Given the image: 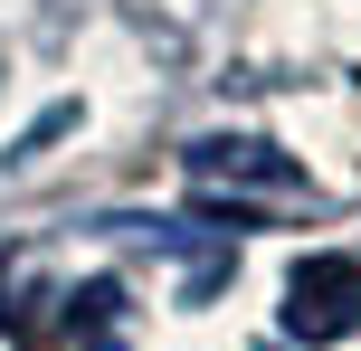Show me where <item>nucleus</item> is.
<instances>
[{
    "instance_id": "f257e3e1",
    "label": "nucleus",
    "mask_w": 361,
    "mask_h": 351,
    "mask_svg": "<svg viewBox=\"0 0 361 351\" xmlns=\"http://www.w3.org/2000/svg\"><path fill=\"white\" fill-rule=\"evenodd\" d=\"M286 333L295 342H352L361 333V257H305L286 276Z\"/></svg>"
},
{
    "instance_id": "f03ea898",
    "label": "nucleus",
    "mask_w": 361,
    "mask_h": 351,
    "mask_svg": "<svg viewBox=\"0 0 361 351\" xmlns=\"http://www.w3.org/2000/svg\"><path fill=\"white\" fill-rule=\"evenodd\" d=\"M190 171L200 181H276V190H295V162H276L267 143H190Z\"/></svg>"
}]
</instances>
